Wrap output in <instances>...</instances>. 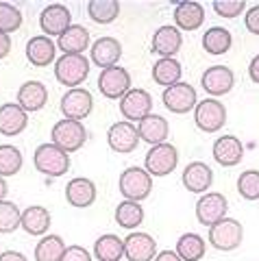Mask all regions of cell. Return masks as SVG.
Here are the masks:
<instances>
[{
    "label": "cell",
    "mask_w": 259,
    "mask_h": 261,
    "mask_svg": "<svg viewBox=\"0 0 259 261\" xmlns=\"http://www.w3.org/2000/svg\"><path fill=\"white\" fill-rule=\"evenodd\" d=\"M29 126V113L18 102L0 105V135L15 137Z\"/></svg>",
    "instance_id": "cell-23"
},
{
    "label": "cell",
    "mask_w": 259,
    "mask_h": 261,
    "mask_svg": "<svg viewBox=\"0 0 259 261\" xmlns=\"http://www.w3.org/2000/svg\"><path fill=\"white\" fill-rule=\"evenodd\" d=\"M87 15L96 24H111L120 15V3L118 0H90L87 3Z\"/></svg>",
    "instance_id": "cell-35"
},
{
    "label": "cell",
    "mask_w": 259,
    "mask_h": 261,
    "mask_svg": "<svg viewBox=\"0 0 259 261\" xmlns=\"http://www.w3.org/2000/svg\"><path fill=\"white\" fill-rule=\"evenodd\" d=\"M9 53H11V37L7 33H0V59L9 57Z\"/></svg>",
    "instance_id": "cell-45"
},
{
    "label": "cell",
    "mask_w": 259,
    "mask_h": 261,
    "mask_svg": "<svg viewBox=\"0 0 259 261\" xmlns=\"http://www.w3.org/2000/svg\"><path fill=\"white\" fill-rule=\"evenodd\" d=\"M205 24V9L200 3L183 0L174 7V27L179 31H196Z\"/></svg>",
    "instance_id": "cell-26"
},
{
    "label": "cell",
    "mask_w": 259,
    "mask_h": 261,
    "mask_svg": "<svg viewBox=\"0 0 259 261\" xmlns=\"http://www.w3.org/2000/svg\"><path fill=\"white\" fill-rule=\"evenodd\" d=\"M216 15H220V18H226V20H233L242 15L246 11V3L244 0H214L212 3Z\"/></svg>",
    "instance_id": "cell-40"
},
{
    "label": "cell",
    "mask_w": 259,
    "mask_h": 261,
    "mask_svg": "<svg viewBox=\"0 0 259 261\" xmlns=\"http://www.w3.org/2000/svg\"><path fill=\"white\" fill-rule=\"evenodd\" d=\"M120 59H122V44L116 37H98L90 46V63L98 65L100 70L113 68Z\"/></svg>",
    "instance_id": "cell-18"
},
{
    "label": "cell",
    "mask_w": 259,
    "mask_h": 261,
    "mask_svg": "<svg viewBox=\"0 0 259 261\" xmlns=\"http://www.w3.org/2000/svg\"><path fill=\"white\" fill-rule=\"evenodd\" d=\"M94 257L98 261H120L124 257V240L113 233L100 235L94 242Z\"/></svg>",
    "instance_id": "cell-31"
},
{
    "label": "cell",
    "mask_w": 259,
    "mask_h": 261,
    "mask_svg": "<svg viewBox=\"0 0 259 261\" xmlns=\"http://www.w3.org/2000/svg\"><path fill=\"white\" fill-rule=\"evenodd\" d=\"M92 46V37L83 24H72V27L57 37V48L63 55H83Z\"/></svg>",
    "instance_id": "cell-28"
},
{
    "label": "cell",
    "mask_w": 259,
    "mask_h": 261,
    "mask_svg": "<svg viewBox=\"0 0 259 261\" xmlns=\"http://www.w3.org/2000/svg\"><path fill=\"white\" fill-rule=\"evenodd\" d=\"M244 27L248 33L259 35V5H253L250 9L244 11Z\"/></svg>",
    "instance_id": "cell-42"
},
{
    "label": "cell",
    "mask_w": 259,
    "mask_h": 261,
    "mask_svg": "<svg viewBox=\"0 0 259 261\" xmlns=\"http://www.w3.org/2000/svg\"><path fill=\"white\" fill-rule=\"evenodd\" d=\"M183 46V35L174 24H164L152 33L150 48L152 53L159 55V59H168V57H176V53Z\"/></svg>",
    "instance_id": "cell-19"
},
{
    "label": "cell",
    "mask_w": 259,
    "mask_h": 261,
    "mask_svg": "<svg viewBox=\"0 0 259 261\" xmlns=\"http://www.w3.org/2000/svg\"><path fill=\"white\" fill-rule=\"evenodd\" d=\"M124 257L128 261H155L157 242L144 231H131L124 238Z\"/></svg>",
    "instance_id": "cell-17"
},
{
    "label": "cell",
    "mask_w": 259,
    "mask_h": 261,
    "mask_svg": "<svg viewBox=\"0 0 259 261\" xmlns=\"http://www.w3.org/2000/svg\"><path fill=\"white\" fill-rule=\"evenodd\" d=\"M176 166H179V150H176L174 144H168V142L150 146V150L146 152V159H144V170L152 178H164L168 174H172Z\"/></svg>",
    "instance_id": "cell-6"
},
{
    "label": "cell",
    "mask_w": 259,
    "mask_h": 261,
    "mask_svg": "<svg viewBox=\"0 0 259 261\" xmlns=\"http://www.w3.org/2000/svg\"><path fill=\"white\" fill-rule=\"evenodd\" d=\"M66 248L68 246L61 235H44L35 244V261H61Z\"/></svg>",
    "instance_id": "cell-34"
},
{
    "label": "cell",
    "mask_w": 259,
    "mask_h": 261,
    "mask_svg": "<svg viewBox=\"0 0 259 261\" xmlns=\"http://www.w3.org/2000/svg\"><path fill=\"white\" fill-rule=\"evenodd\" d=\"M107 144L113 152H120V154H126V152H133L137 146H140V135H137V126L133 122H126V120H120V122H113L107 130Z\"/></svg>",
    "instance_id": "cell-15"
},
{
    "label": "cell",
    "mask_w": 259,
    "mask_h": 261,
    "mask_svg": "<svg viewBox=\"0 0 259 261\" xmlns=\"http://www.w3.org/2000/svg\"><path fill=\"white\" fill-rule=\"evenodd\" d=\"M96 185L94 181L85 176H74L70 178L68 185H66V200L70 207H76V209H87L96 202Z\"/></svg>",
    "instance_id": "cell-21"
},
{
    "label": "cell",
    "mask_w": 259,
    "mask_h": 261,
    "mask_svg": "<svg viewBox=\"0 0 259 261\" xmlns=\"http://www.w3.org/2000/svg\"><path fill=\"white\" fill-rule=\"evenodd\" d=\"M22 27V11L11 3H0V33L11 35Z\"/></svg>",
    "instance_id": "cell-39"
},
{
    "label": "cell",
    "mask_w": 259,
    "mask_h": 261,
    "mask_svg": "<svg viewBox=\"0 0 259 261\" xmlns=\"http://www.w3.org/2000/svg\"><path fill=\"white\" fill-rule=\"evenodd\" d=\"M214 161L222 168H236L244 159V144L236 135H220L212 146Z\"/></svg>",
    "instance_id": "cell-16"
},
{
    "label": "cell",
    "mask_w": 259,
    "mask_h": 261,
    "mask_svg": "<svg viewBox=\"0 0 259 261\" xmlns=\"http://www.w3.org/2000/svg\"><path fill=\"white\" fill-rule=\"evenodd\" d=\"M194 124L203 133H218L226 124V107L218 98H205L194 107Z\"/></svg>",
    "instance_id": "cell-7"
},
{
    "label": "cell",
    "mask_w": 259,
    "mask_h": 261,
    "mask_svg": "<svg viewBox=\"0 0 259 261\" xmlns=\"http://www.w3.org/2000/svg\"><path fill=\"white\" fill-rule=\"evenodd\" d=\"M161 100H164L168 111L176 113V116H185V113L194 111V107H196V102H198V96H196V89H194L190 83L179 81V83L164 89Z\"/></svg>",
    "instance_id": "cell-8"
},
{
    "label": "cell",
    "mask_w": 259,
    "mask_h": 261,
    "mask_svg": "<svg viewBox=\"0 0 259 261\" xmlns=\"http://www.w3.org/2000/svg\"><path fill=\"white\" fill-rule=\"evenodd\" d=\"M85 142H87V128L83 126V122L66 120V118L55 122V126L50 130V144H55L57 148L72 154L83 148Z\"/></svg>",
    "instance_id": "cell-2"
},
{
    "label": "cell",
    "mask_w": 259,
    "mask_h": 261,
    "mask_svg": "<svg viewBox=\"0 0 259 261\" xmlns=\"http://www.w3.org/2000/svg\"><path fill=\"white\" fill-rule=\"evenodd\" d=\"M20 220H22V211L18 205L11 200H3L0 202V233L9 235L20 228Z\"/></svg>",
    "instance_id": "cell-37"
},
{
    "label": "cell",
    "mask_w": 259,
    "mask_h": 261,
    "mask_svg": "<svg viewBox=\"0 0 259 261\" xmlns=\"http://www.w3.org/2000/svg\"><path fill=\"white\" fill-rule=\"evenodd\" d=\"M200 85H203L209 98H220L233 89V85H236V74H233V70L226 68V65H212V68H207L203 72Z\"/></svg>",
    "instance_id": "cell-14"
},
{
    "label": "cell",
    "mask_w": 259,
    "mask_h": 261,
    "mask_svg": "<svg viewBox=\"0 0 259 261\" xmlns=\"http://www.w3.org/2000/svg\"><path fill=\"white\" fill-rule=\"evenodd\" d=\"M174 252L181 257V261H200L207 252V240L198 233H183L176 240Z\"/></svg>",
    "instance_id": "cell-30"
},
{
    "label": "cell",
    "mask_w": 259,
    "mask_h": 261,
    "mask_svg": "<svg viewBox=\"0 0 259 261\" xmlns=\"http://www.w3.org/2000/svg\"><path fill=\"white\" fill-rule=\"evenodd\" d=\"M33 166H35L37 172L53 176V178H59L70 170V154L63 152L61 148H57L55 144L46 142V144H39L35 148Z\"/></svg>",
    "instance_id": "cell-3"
},
{
    "label": "cell",
    "mask_w": 259,
    "mask_h": 261,
    "mask_svg": "<svg viewBox=\"0 0 259 261\" xmlns=\"http://www.w3.org/2000/svg\"><path fill=\"white\" fill-rule=\"evenodd\" d=\"M113 220L118 226L126 228V231H135L137 226L144 222V207L142 202H133V200H122L113 211Z\"/></svg>",
    "instance_id": "cell-32"
},
{
    "label": "cell",
    "mask_w": 259,
    "mask_h": 261,
    "mask_svg": "<svg viewBox=\"0 0 259 261\" xmlns=\"http://www.w3.org/2000/svg\"><path fill=\"white\" fill-rule=\"evenodd\" d=\"M0 261H29V259L20 250H3L0 252Z\"/></svg>",
    "instance_id": "cell-43"
},
{
    "label": "cell",
    "mask_w": 259,
    "mask_h": 261,
    "mask_svg": "<svg viewBox=\"0 0 259 261\" xmlns=\"http://www.w3.org/2000/svg\"><path fill=\"white\" fill-rule=\"evenodd\" d=\"M18 102L20 107L27 113L33 111H42L48 102V87L42 83V81H24V83L18 87Z\"/></svg>",
    "instance_id": "cell-22"
},
{
    "label": "cell",
    "mask_w": 259,
    "mask_h": 261,
    "mask_svg": "<svg viewBox=\"0 0 259 261\" xmlns=\"http://www.w3.org/2000/svg\"><path fill=\"white\" fill-rule=\"evenodd\" d=\"M59 107H61V113L66 120L83 122L94 109V98L85 87H74V89H68V92L61 96Z\"/></svg>",
    "instance_id": "cell-11"
},
{
    "label": "cell",
    "mask_w": 259,
    "mask_h": 261,
    "mask_svg": "<svg viewBox=\"0 0 259 261\" xmlns=\"http://www.w3.org/2000/svg\"><path fill=\"white\" fill-rule=\"evenodd\" d=\"M118 187H120V194H122L124 200L142 202V200H146L152 192V176L144 168L131 166V168L122 170Z\"/></svg>",
    "instance_id": "cell-4"
},
{
    "label": "cell",
    "mask_w": 259,
    "mask_h": 261,
    "mask_svg": "<svg viewBox=\"0 0 259 261\" xmlns=\"http://www.w3.org/2000/svg\"><path fill=\"white\" fill-rule=\"evenodd\" d=\"M226 211H229V200L220 192H205L196 200V220L198 224H203L207 228L224 220Z\"/></svg>",
    "instance_id": "cell-9"
},
{
    "label": "cell",
    "mask_w": 259,
    "mask_h": 261,
    "mask_svg": "<svg viewBox=\"0 0 259 261\" xmlns=\"http://www.w3.org/2000/svg\"><path fill=\"white\" fill-rule=\"evenodd\" d=\"M61 261H94V255H92V252L87 250V248L74 244V246H68V248H66Z\"/></svg>",
    "instance_id": "cell-41"
},
{
    "label": "cell",
    "mask_w": 259,
    "mask_h": 261,
    "mask_svg": "<svg viewBox=\"0 0 259 261\" xmlns=\"http://www.w3.org/2000/svg\"><path fill=\"white\" fill-rule=\"evenodd\" d=\"M238 194L244 200H259V170H244L238 176Z\"/></svg>",
    "instance_id": "cell-38"
},
{
    "label": "cell",
    "mask_w": 259,
    "mask_h": 261,
    "mask_svg": "<svg viewBox=\"0 0 259 261\" xmlns=\"http://www.w3.org/2000/svg\"><path fill=\"white\" fill-rule=\"evenodd\" d=\"M248 76H250L253 83L259 85V55H255L253 59H250V63H248Z\"/></svg>",
    "instance_id": "cell-44"
},
{
    "label": "cell",
    "mask_w": 259,
    "mask_h": 261,
    "mask_svg": "<svg viewBox=\"0 0 259 261\" xmlns=\"http://www.w3.org/2000/svg\"><path fill=\"white\" fill-rule=\"evenodd\" d=\"M120 113L126 122H140L152 113V96L142 87H131L120 98Z\"/></svg>",
    "instance_id": "cell-10"
},
{
    "label": "cell",
    "mask_w": 259,
    "mask_h": 261,
    "mask_svg": "<svg viewBox=\"0 0 259 261\" xmlns=\"http://www.w3.org/2000/svg\"><path fill=\"white\" fill-rule=\"evenodd\" d=\"M22 163H24V157L15 146H11V144L0 146V176L3 178L15 176L22 170Z\"/></svg>",
    "instance_id": "cell-36"
},
{
    "label": "cell",
    "mask_w": 259,
    "mask_h": 261,
    "mask_svg": "<svg viewBox=\"0 0 259 261\" xmlns=\"http://www.w3.org/2000/svg\"><path fill=\"white\" fill-rule=\"evenodd\" d=\"M50 211L42 205H31L22 211V220H20V228L24 233L33 235V238H44L48 235V228H50Z\"/></svg>",
    "instance_id": "cell-24"
},
{
    "label": "cell",
    "mask_w": 259,
    "mask_h": 261,
    "mask_svg": "<svg viewBox=\"0 0 259 261\" xmlns=\"http://www.w3.org/2000/svg\"><path fill=\"white\" fill-rule=\"evenodd\" d=\"M137 135H140V142H146L150 146L164 144L170 135V124L164 116L150 113V116L137 122Z\"/></svg>",
    "instance_id": "cell-27"
},
{
    "label": "cell",
    "mask_w": 259,
    "mask_h": 261,
    "mask_svg": "<svg viewBox=\"0 0 259 261\" xmlns=\"http://www.w3.org/2000/svg\"><path fill=\"white\" fill-rule=\"evenodd\" d=\"M7 194H9V183H7V178L0 176V202L7 200Z\"/></svg>",
    "instance_id": "cell-47"
},
{
    "label": "cell",
    "mask_w": 259,
    "mask_h": 261,
    "mask_svg": "<svg viewBox=\"0 0 259 261\" xmlns=\"http://www.w3.org/2000/svg\"><path fill=\"white\" fill-rule=\"evenodd\" d=\"M128 89H131V74L122 65H113V68L100 70L98 76V92L105 98H111V100H120Z\"/></svg>",
    "instance_id": "cell-12"
},
{
    "label": "cell",
    "mask_w": 259,
    "mask_h": 261,
    "mask_svg": "<svg viewBox=\"0 0 259 261\" xmlns=\"http://www.w3.org/2000/svg\"><path fill=\"white\" fill-rule=\"evenodd\" d=\"M27 59L35 68H46L57 61V42L46 35L31 37L27 44Z\"/></svg>",
    "instance_id": "cell-25"
},
{
    "label": "cell",
    "mask_w": 259,
    "mask_h": 261,
    "mask_svg": "<svg viewBox=\"0 0 259 261\" xmlns=\"http://www.w3.org/2000/svg\"><path fill=\"white\" fill-rule=\"evenodd\" d=\"M72 27V13L66 5L53 3L39 13V29L46 37H59Z\"/></svg>",
    "instance_id": "cell-13"
},
{
    "label": "cell",
    "mask_w": 259,
    "mask_h": 261,
    "mask_svg": "<svg viewBox=\"0 0 259 261\" xmlns=\"http://www.w3.org/2000/svg\"><path fill=\"white\" fill-rule=\"evenodd\" d=\"M90 59L85 55H61L55 61V79L63 87H81L90 76Z\"/></svg>",
    "instance_id": "cell-1"
},
{
    "label": "cell",
    "mask_w": 259,
    "mask_h": 261,
    "mask_svg": "<svg viewBox=\"0 0 259 261\" xmlns=\"http://www.w3.org/2000/svg\"><path fill=\"white\" fill-rule=\"evenodd\" d=\"M244 240V226L240 220L224 218L214 226H209V246L220 252H233L242 246Z\"/></svg>",
    "instance_id": "cell-5"
},
{
    "label": "cell",
    "mask_w": 259,
    "mask_h": 261,
    "mask_svg": "<svg viewBox=\"0 0 259 261\" xmlns=\"http://www.w3.org/2000/svg\"><path fill=\"white\" fill-rule=\"evenodd\" d=\"M155 261H181V257L176 255L174 250H159Z\"/></svg>",
    "instance_id": "cell-46"
},
{
    "label": "cell",
    "mask_w": 259,
    "mask_h": 261,
    "mask_svg": "<svg viewBox=\"0 0 259 261\" xmlns=\"http://www.w3.org/2000/svg\"><path fill=\"white\" fill-rule=\"evenodd\" d=\"M150 74H152V81H155L157 85H164V89H166L170 85L179 83L183 68H181V63L176 57H168V59H157L152 63Z\"/></svg>",
    "instance_id": "cell-29"
},
{
    "label": "cell",
    "mask_w": 259,
    "mask_h": 261,
    "mask_svg": "<svg viewBox=\"0 0 259 261\" xmlns=\"http://www.w3.org/2000/svg\"><path fill=\"white\" fill-rule=\"evenodd\" d=\"M231 44H233L231 33L222 27H212L203 33V48H205L207 55L220 57V55L231 50Z\"/></svg>",
    "instance_id": "cell-33"
},
{
    "label": "cell",
    "mask_w": 259,
    "mask_h": 261,
    "mask_svg": "<svg viewBox=\"0 0 259 261\" xmlns=\"http://www.w3.org/2000/svg\"><path fill=\"white\" fill-rule=\"evenodd\" d=\"M181 181L188 192L203 196L205 192H209V187L214 183V170L209 168L205 161H192L185 166Z\"/></svg>",
    "instance_id": "cell-20"
}]
</instances>
